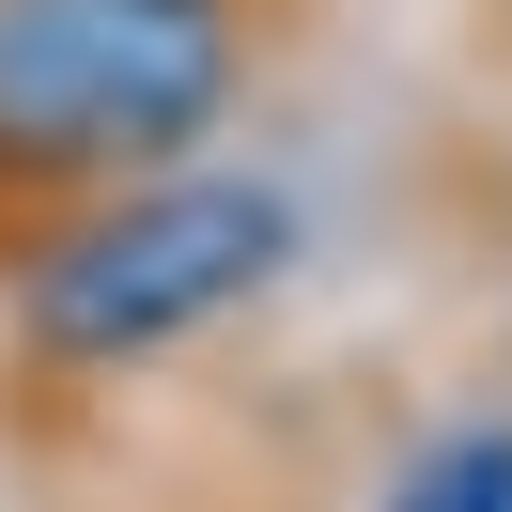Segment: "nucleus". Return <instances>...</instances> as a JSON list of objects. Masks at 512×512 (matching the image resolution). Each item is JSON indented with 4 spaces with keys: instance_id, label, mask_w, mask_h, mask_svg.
<instances>
[{
    "instance_id": "f257e3e1",
    "label": "nucleus",
    "mask_w": 512,
    "mask_h": 512,
    "mask_svg": "<svg viewBox=\"0 0 512 512\" xmlns=\"http://www.w3.org/2000/svg\"><path fill=\"white\" fill-rule=\"evenodd\" d=\"M326 0H0V264L109 187L202 171Z\"/></svg>"
},
{
    "instance_id": "f03ea898",
    "label": "nucleus",
    "mask_w": 512,
    "mask_h": 512,
    "mask_svg": "<svg viewBox=\"0 0 512 512\" xmlns=\"http://www.w3.org/2000/svg\"><path fill=\"white\" fill-rule=\"evenodd\" d=\"M295 264V202L280 171H156L109 187L78 218H47L32 249L0 264V373L16 388H140L171 357H202L218 326H249Z\"/></svg>"
},
{
    "instance_id": "7ed1b4c3",
    "label": "nucleus",
    "mask_w": 512,
    "mask_h": 512,
    "mask_svg": "<svg viewBox=\"0 0 512 512\" xmlns=\"http://www.w3.org/2000/svg\"><path fill=\"white\" fill-rule=\"evenodd\" d=\"M373 512H512V419H466V435L404 450Z\"/></svg>"
}]
</instances>
